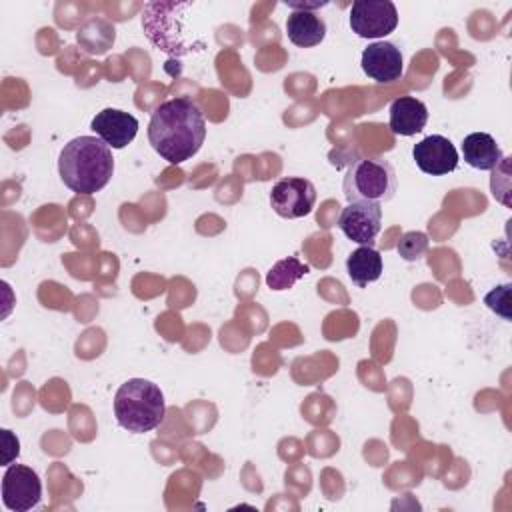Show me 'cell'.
Segmentation results:
<instances>
[{
    "label": "cell",
    "mask_w": 512,
    "mask_h": 512,
    "mask_svg": "<svg viewBox=\"0 0 512 512\" xmlns=\"http://www.w3.org/2000/svg\"><path fill=\"white\" fill-rule=\"evenodd\" d=\"M360 64L364 74L380 84L396 82L404 74V58L400 48L386 40L368 44L362 52Z\"/></svg>",
    "instance_id": "obj_11"
},
{
    "label": "cell",
    "mask_w": 512,
    "mask_h": 512,
    "mask_svg": "<svg viewBox=\"0 0 512 512\" xmlns=\"http://www.w3.org/2000/svg\"><path fill=\"white\" fill-rule=\"evenodd\" d=\"M206 138L202 110L186 96L162 102L150 116L148 142L170 164H182L198 154Z\"/></svg>",
    "instance_id": "obj_1"
},
{
    "label": "cell",
    "mask_w": 512,
    "mask_h": 512,
    "mask_svg": "<svg viewBox=\"0 0 512 512\" xmlns=\"http://www.w3.org/2000/svg\"><path fill=\"white\" fill-rule=\"evenodd\" d=\"M428 246H430L428 236L424 232L412 230V232L402 234V238H400L396 248H398V254L406 262H416V260H420L428 252Z\"/></svg>",
    "instance_id": "obj_18"
},
{
    "label": "cell",
    "mask_w": 512,
    "mask_h": 512,
    "mask_svg": "<svg viewBox=\"0 0 512 512\" xmlns=\"http://www.w3.org/2000/svg\"><path fill=\"white\" fill-rule=\"evenodd\" d=\"M390 130L396 136H414L428 122V108L414 96H400L390 104Z\"/></svg>",
    "instance_id": "obj_13"
},
{
    "label": "cell",
    "mask_w": 512,
    "mask_h": 512,
    "mask_svg": "<svg viewBox=\"0 0 512 512\" xmlns=\"http://www.w3.org/2000/svg\"><path fill=\"white\" fill-rule=\"evenodd\" d=\"M186 2H152L144 6L142 28L152 44L172 56H184L194 50H202L198 44L186 38L180 22V12Z\"/></svg>",
    "instance_id": "obj_5"
},
{
    "label": "cell",
    "mask_w": 512,
    "mask_h": 512,
    "mask_svg": "<svg viewBox=\"0 0 512 512\" xmlns=\"http://www.w3.org/2000/svg\"><path fill=\"white\" fill-rule=\"evenodd\" d=\"M288 40L298 48L318 46L326 36V22L316 12L292 10L286 18Z\"/></svg>",
    "instance_id": "obj_15"
},
{
    "label": "cell",
    "mask_w": 512,
    "mask_h": 512,
    "mask_svg": "<svg viewBox=\"0 0 512 512\" xmlns=\"http://www.w3.org/2000/svg\"><path fill=\"white\" fill-rule=\"evenodd\" d=\"M90 128L110 148L122 150L136 138L138 120L130 112H124L118 108H104L92 118Z\"/></svg>",
    "instance_id": "obj_12"
},
{
    "label": "cell",
    "mask_w": 512,
    "mask_h": 512,
    "mask_svg": "<svg viewBox=\"0 0 512 512\" xmlns=\"http://www.w3.org/2000/svg\"><path fill=\"white\" fill-rule=\"evenodd\" d=\"M464 162L476 170H494L502 160V148L488 132H472L462 140Z\"/></svg>",
    "instance_id": "obj_14"
},
{
    "label": "cell",
    "mask_w": 512,
    "mask_h": 512,
    "mask_svg": "<svg viewBox=\"0 0 512 512\" xmlns=\"http://www.w3.org/2000/svg\"><path fill=\"white\" fill-rule=\"evenodd\" d=\"M398 26V10L390 0H356L350 8V28L360 38H384Z\"/></svg>",
    "instance_id": "obj_6"
},
{
    "label": "cell",
    "mask_w": 512,
    "mask_h": 512,
    "mask_svg": "<svg viewBox=\"0 0 512 512\" xmlns=\"http://www.w3.org/2000/svg\"><path fill=\"white\" fill-rule=\"evenodd\" d=\"M42 500V482L36 470L10 464L2 476V504L12 512H28Z\"/></svg>",
    "instance_id": "obj_8"
},
{
    "label": "cell",
    "mask_w": 512,
    "mask_h": 512,
    "mask_svg": "<svg viewBox=\"0 0 512 512\" xmlns=\"http://www.w3.org/2000/svg\"><path fill=\"white\" fill-rule=\"evenodd\" d=\"M338 228L360 246H374L382 230V208L374 202H348L340 212Z\"/></svg>",
    "instance_id": "obj_9"
},
{
    "label": "cell",
    "mask_w": 512,
    "mask_h": 512,
    "mask_svg": "<svg viewBox=\"0 0 512 512\" xmlns=\"http://www.w3.org/2000/svg\"><path fill=\"white\" fill-rule=\"evenodd\" d=\"M2 440H4V454H2V464L10 466L14 458L20 454V442L10 430H2Z\"/></svg>",
    "instance_id": "obj_20"
},
{
    "label": "cell",
    "mask_w": 512,
    "mask_h": 512,
    "mask_svg": "<svg viewBox=\"0 0 512 512\" xmlns=\"http://www.w3.org/2000/svg\"><path fill=\"white\" fill-rule=\"evenodd\" d=\"M398 178L394 166L380 156L356 158L342 180V190L348 202L384 204L394 198Z\"/></svg>",
    "instance_id": "obj_4"
},
{
    "label": "cell",
    "mask_w": 512,
    "mask_h": 512,
    "mask_svg": "<svg viewBox=\"0 0 512 512\" xmlns=\"http://www.w3.org/2000/svg\"><path fill=\"white\" fill-rule=\"evenodd\" d=\"M310 272V266L300 262L298 256H288L278 260L266 274V284L270 290H290L300 278Z\"/></svg>",
    "instance_id": "obj_17"
},
{
    "label": "cell",
    "mask_w": 512,
    "mask_h": 512,
    "mask_svg": "<svg viewBox=\"0 0 512 512\" xmlns=\"http://www.w3.org/2000/svg\"><path fill=\"white\" fill-rule=\"evenodd\" d=\"M58 172L72 192H100L114 174L112 148L98 136H78L64 144L58 158Z\"/></svg>",
    "instance_id": "obj_2"
},
{
    "label": "cell",
    "mask_w": 512,
    "mask_h": 512,
    "mask_svg": "<svg viewBox=\"0 0 512 512\" xmlns=\"http://www.w3.org/2000/svg\"><path fill=\"white\" fill-rule=\"evenodd\" d=\"M116 422L132 432L144 434L158 428L166 416L164 394L158 384L144 378H130L114 394Z\"/></svg>",
    "instance_id": "obj_3"
},
{
    "label": "cell",
    "mask_w": 512,
    "mask_h": 512,
    "mask_svg": "<svg viewBox=\"0 0 512 512\" xmlns=\"http://www.w3.org/2000/svg\"><path fill=\"white\" fill-rule=\"evenodd\" d=\"M316 204V188L308 178L286 176L270 190L272 210L288 220L308 216Z\"/></svg>",
    "instance_id": "obj_7"
},
{
    "label": "cell",
    "mask_w": 512,
    "mask_h": 512,
    "mask_svg": "<svg viewBox=\"0 0 512 512\" xmlns=\"http://www.w3.org/2000/svg\"><path fill=\"white\" fill-rule=\"evenodd\" d=\"M484 302L490 310L500 314L504 320H510V284L496 286L484 296Z\"/></svg>",
    "instance_id": "obj_19"
},
{
    "label": "cell",
    "mask_w": 512,
    "mask_h": 512,
    "mask_svg": "<svg viewBox=\"0 0 512 512\" xmlns=\"http://www.w3.org/2000/svg\"><path fill=\"white\" fill-rule=\"evenodd\" d=\"M284 4H286L288 8H292V10H306V12H314L316 8L326 6L328 2H292V0H286Z\"/></svg>",
    "instance_id": "obj_21"
},
{
    "label": "cell",
    "mask_w": 512,
    "mask_h": 512,
    "mask_svg": "<svg viewBox=\"0 0 512 512\" xmlns=\"http://www.w3.org/2000/svg\"><path fill=\"white\" fill-rule=\"evenodd\" d=\"M412 158L416 166L428 176H446L458 168L456 146L440 134L426 136L414 144Z\"/></svg>",
    "instance_id": "obj_10"
},
{
    "label": "cell",
    "mask_w": 512,
    "mask_h": 512,
    "mask_svg": "<svg viewBox=\"0 0 512 512\" xmlns=\"http://www.w3.org/2000/svg\"><path fill=\"white\" fill-rule=\"evenodd\" d=\"M382 256L372 246H360L346 258V272L358 288H366L382 276Z\"/></svg>",
    "instance_id": "obj_16"
}]
</instances>
